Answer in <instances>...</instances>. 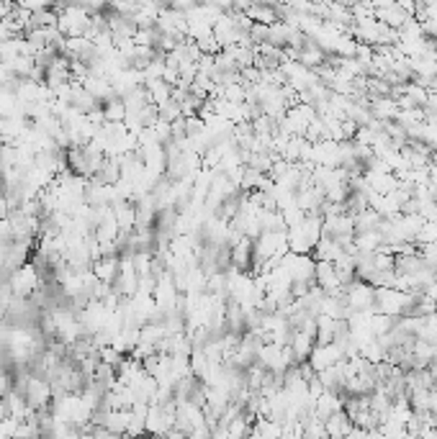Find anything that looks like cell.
I'll return each mask as SVG.
<instances>
[{"mask_svg": "<svg viewBox=\"0 0 437 439\" xmlns=\"http://www.w3.org/2000/svg\"><path fill=\"white\" fill-rule=\"evenodd\" d=\"M57 13V29L64 39L85 36L90 26V13L83 6H59Z\"/></svg>", "mask_w": 437, "mask_h": 439, "instance_id": "cell-1", "label": "cell"}, {"mask_svg": "<svg viewBox=\"0 0 437 439\" xmlns=\"http://www.w3.org/2000/svg\"><path fill=\"white\" fill-rule=\"evenodd\" d=\"M8 286H11L16 298L29 301L34 293L41 288V273H39V268L34 265V262H26L24 268H19L16 273L8 275Z\"/></svg>", "mask_w": 437, "mask_h": 439, "instance_id": "cell-2", "label": "cell"}, {"mask_svg": "<svg viewBox=\"0 0 437 439\" xmlns=\"http://www.w3.org/2000/svg\"><path fill=\"white\" fill-rule=\"evenodd\" d=\"M345 303L350 308V313H366V311H376V288L371 283L363 281H353L345 288Z\"/></svg>", "mask_w": 437, "mask_h": 439, "instance_id": "cell-3", "label": "cell"}, {"mask_svg": "<svg viewBox=\"0 0 437 439\" xmlns=\"http://www.w3.org/2000/svg\"><path fill=\"white\" fill-rule=\"evenodd\" d=\"M345 360V352H342V347L337 342L332 344H316L314 350H311V355H308V368L314 370V373H321V370L332 368V365L342 363Z\"/></svg>", "mask_w": 437, "mask_h": 439, "instance_id": "cell-4", "label": "cell"}, {"mask_svg": "<svg viewBox=\"0 0 437 439\" xmlns=\"http://www.w3.org/2000/svg\"><path fill=\"white\" fill-rule=\"evenodd\" d=\"M345 393H337V390H324V393L316 398L314 403V414L319 416L321 421L329 419L332 414H337V411H345Z\"/></svg>", "mask_w": 437, "mask_h": 439, "instance_id": "cell-5", "label": "cell"}, {"mask_svg": "<svg viewBox=\"0 0 437 439\" xmlns=\"http://www.w3.org/2000/svg\"><path fill=\"white\" fill-rule=\"evenodd\" d=\"M90 270H93L98 283L114 288L116 278H119V257H101V260H96L90 265Z\"/></svg>", "mask_w": 437, "mask_h": 439, "instance_id": "cell-6", "label": "cell"}, {"mask_svg": "<svg viewBox=\"0 0 437 439\" xmlns=\"http://www.w3.org/2000/svg\"><path fill=\"white\" fill-rule=\"evenodd\" d=\"M353 244H355V249H358V252H363V255H376V252H381V249L386 247L383 234H381L378 229L360 231V234H355Z\"/></svg>", "mask_w": 437, "mask_h": 439, "instance_id": "cell-7", "label": "cell"}, {"mask_svg": "<svg viewBox=\"0 0 437 439\" xmlns=\"http://www.w3.org/2000/svg\"><path fill=\"white\" fill-rule=\"evenodd\" d=\"M345 255V249L340 247V244L334 242L332 236H321L319 244L314 247V252H311V257H314V262H337L340 257Z\"/></svg>", "mask_w": 437, "mask_h": 439, "instance_id": "cell-8", "label": "cell"}, {"mask_svg": "<svg viewBox=\"0 0 437 439\" xmlns=\"http://www.w3.org/2000/svg\"><path fill=\"white\" fill-rule=\"evenodd\" d=\"M291 352H293L296 357V365H301L308 360V355H311V350L316 347V339L308 337V334H303V331H293V337H291Z\"/></svg>", "mask_w": 437, "mask_h": 439, "instance_id": "cell-9", "label": "cell"}, {"mask_svg": "<svg viewBox=\"0 0 437 439\" xmlns=\"http://www.w3.org/2000/svg\"><path fill=\"white\" fill-rule=\"evenodd\" d=\"M324 429H327V437L345 439L347 434H350V429H353V421H350V416H347L345 411H337V414H332L329 419H324Z\"/></svg>", "mask_w": 437, "mask_h": 439, "instance_id": "cell-10", "label": "cell"}, {"mask_svg": "<svg viewBox=\"0 0 437 439\" xmlns=\"http://www.w3.org/2000/svg\"><path fill=\"white\" fill-rule=\"evenodd\" d=\"M144 88H147L152 106H157V109L173 101V88H170L165 80H152V83H144Z\"/></svg>", "mask_w": 437, "mask_h": 439, "instance_id": "cell-11", "label": "cell"}, {"mask_svg": "<svg viewBox=\"0 0 437 439\" xmlns=\"http://www.w3.org/2000/svg\"><path fill=\"white\" fill-rule=\"evenodd\" d=\"M103 118L106 123H124L126 121V106H124L121 98H111V101L101 103Z\"/></svg>", "mask_w": 437, "mask_h": 439, "instance_id": "cell-12", "label": "cell"}, {"mask_svg": "<svg viewBox=\"0 0 437 439\" xmlns=\"http://www.w3.org/2000/svg\"><path fill=\"white\" fill-rule=\"evenodd\" d=\"M381 221H383V218H381L378 211H373V208L363 211L360 216H355V234H360V231H373V229H378Z\"/></svg>", "mask_w": 437, "mask_h": 439, "instance_id": "cell-13", "label": "cell"}]
</instances>
